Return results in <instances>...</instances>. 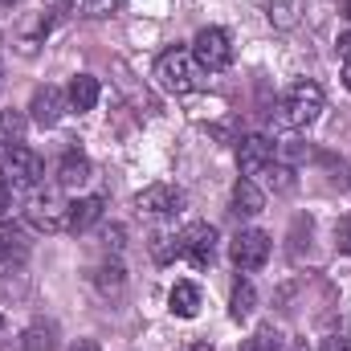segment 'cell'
<instances>
[{
  "instance_id": "obj_1",
  "label": "cell",
  "mask_w": 351,
  "mask_h": 351,
  "mask_svg": "<svg viewBox=\"0 0 351 351\" xmlns=\"http://www.w3.org/2000/svg\"><path fill=\"white\" fill-rule=\"evenodd\" d=\"M156 82L168 94H188L196 90V58L184 53V49H168L160 62H156Z\"/></svg>"
},
{
  "instance_id": "obj_2",
  "label": "cell",
  "mask_w": 351,
  "mask_h": 351,
  "mask_svg": "<svg viewBox=\"0 0 351 351\" xmlns=\"http://www.w3.org/2000/svg\"><path fill=\"white\" fill-rule=\"evenodd\" d=\"M192 58H196V66L208 70V74L229 70V62H233V41H229V33H225V29H200L196 41H192Z\"/></svg>"
},
{
  "instance_id": "obj_3",
  "label": "cell",
  "mask_w": 351,
  "mask_h": 351,
  "mask_svg": "<svg viewBox=\"0 0 351 351\" xmlns=\"http://www.w3.org/2000/svg\"><path fill=\"white\" fill-rule=\"evenodd\" d=\"M323 110V90L319 82H294L286 90V123L294 127H311Z\"/></svg>"
},
{
  "instance_id": "obj_4",
  "label": "cell",
  "mask_w": 351,
  "mask_h": 351,
  "mask_svg": "<svg viewBox=\"0 0 351 351\" xmlns=\"http://www.w3.org/2000/svg\"><path fill=\"white\" fill-rule=\"evenodd\" d=\"M4 172L12 176V180H8L12 188H37L41 176H45V164H41V156H37L33 147H8Z\"/></svg>"
},
{
  "instance_id": "obj_5",
  "label": "cell",
  "mask_w": 351,
  "mask_h": 351,
  "mask_svg": "<svg viewBox=\"0 0 351 351\" xmlns=\"http://www.w3.org/2000/svg\"><path fill=\"white\" fill-rule=\"evenodd\" d=\"M213 250H217V229H213V225L192 221V225L180 233V254L196 265V269H204V265L213 262Z\"/></svg>"
},
{
  "instance_id": "obj_6",
  "label": "cell",
  "mask_w": 351,
  "mask_h": 351,
  "mask_svg": "<svg viewBox=\"0 0 351 351\" xmlns=\"http://www.w3.org/2000/svg\"><path fill=\"white\" fill-rule=\"evenodd\" d=\"M135 208L143 217H172L184 208V192L172 188V184H147L139 196H135Z\"/></svg>"
},
{
  "instance_id": "obj_7",
  "label": "cell",
  "mask_w": 351,
  "mask_h": 351,
  "mask_svg": "<svg viewBox=\"0 0 351 351\" xmlns=\"http://www.w3.org/2000/svg\"><path fill=\"white\" fill-rule=\"evenodd\" d=\"M229 254H233V262L241 265V269H262L269 262V237H265L262 229H241L233 237Z\"/></svg>"
},
{
  "instance_id": "obj_8",
  "label": "cell",
  "mask_w": 351,
  "mask_h": 351,
  "mask_svg": "<svg viewBox=\"0 0 351 351\" xmlns=\"http://www.w3.org/2000/svg\"><path fill=\"white\" fill-rule=\"evenodd\" d=\"M29 225L33 229H41V233H58V229H66V204L53 196V192H33V200H29Z\"/></svg>"
},
{
  "instance_id": "obj_9",
  "label": "cell",
  "mask_w": 351,
  "mask_h": 351,
  "mask_svg": "<svg viewBox=\"0 0 351 351\" xmlns=\"http://www.w3.org/2000/svg\"><path fill=\"white\" fill-rule=\"evenodd\" d=\"M66 102H70V98H66L58 86H37L33 90V102H29V114H33L37 127H53V123L62 119Z\"/></svg>"
},
{
  "instance_id": "obj_10",
  "label": "cell",
  "mask_w": 351,
  "mask_h": 351,
  "mask_svg": "<svg viewBox=\"0 0 351 351\" xmlns=\"http://www.w3.org/2000/svg\"><path fill=\"white\" fill-rule=\"evenodd\" d=\"M237 164H241L245 176L265 172V168L274 164V143H269L265 135H245V139L237 143Z\"/></svg>"
},
{
  "instance_id": "obj_11",
  "label": "cell",
  "mask_w": 351,
  "mask_h": 351,
  "mask_svg": "<svg viewBox=\"0 0 351 351\" xmlns=\"http://www.w3.org/2000/svg\"><path fill=\"white\" fill-rule=\"evenodd\" d=\"M102 196H82V200H74V204H66V229L70 233H86L90 225H98L102 221Z\"/></svg>"
},
{
  "instance_id": "obj_12",
  "label": "cell",
  "mask_w": 351,
  "mask_h": 351,
  "mask_svg": "<svg viewBox=\"0 0 351 351\" xmlns=\"http://www.w3.org/2000/svg\"><path fill=\"white\" fill-rule=\"evenodd\" d=\"M29 262V241L21 225L0 221V265H25Z\"/></svg>"
},
{
  "instance_id": "obj_13",
  "label": "cell",
  "mask_w": 351,
  "mask_h": 351,
  "mask_svg": "<svg viewBox=\"0 0 351 351\" xmlns=\"http://www.w3.org/2000/svg\"><path fill=\"white\" fill-rule=\"evenodd\" d=\"M262 208H265L262 188H258L250 176H241V180L233 184V213H237V217H258Z\"/></svg>"
},
{
  "instance_id": "obj_14",
  "label": "cell",
  "mask_w": 351,
  "mask_h": 351,
  "mask_svg": "<svg viewBox=\"0 0 351 351\" xmlns=\"http://www.w3.org/2000/svg\"><path fill=\"white\" fill-rule=\"evenodd\" d=\"M58 184H62V188H82V184H90V160L82 152H66V156H62V164H58Z\"/></svg>"
},
{
  "instance_id": "obj_15",
  "label": "cell",
  "mask_w": 351,
  "mask_h": 351,
  "mask_svg": "<svg viewBox=\"0 0 351 351\" xmlns=\"http://www.w3.org/2000/svg\"><path fill=\"white\" fill-rule=\"evenodd\" d=\"M168 302H172V315H180V319H196L200 315V290L192 282H176Z\"/></svg>"
},
{
  "instance_id": "obj_16",
  "label": "cell",
  "mask_w": 351,
  "mask_h": 351,
  "mask_svg": "<svg viewBox=\"0 0 351 351\" xmlns=\"http://www.w3.org/2000/svg\"><path fill=\"white\" fill-rule=\"evenodd\" d=\"M254 306H258V290H254V282L237 278V282H233V294H229V315L241 323V319L254 315Z\"/></svg>"
},
{
  "instance_id": "obj_17",
  "label": "cell",
  "mask_w": 351,
  "mask_h": 351,
  "mask_svg": "<svg viewBox=\"0 0 351 351\" xmlns=\"http://www.w3.org/2000/svg\"><path fill=\"white\" fill-rule=\"evenodd\" d=\"M66 98H70V106L82 114V110H94V102H98V78H90V74H78L70 90H66Z\"/></svg>"
},
{
  "instance_id": "obj_18",
  "label": "cell",
  "mask_w": 351,
  "mask_h": 351,
  "mask_svg": "<svg viewBox=\"0 0 351 351\" xmlns=\"http://www.w3.org/2000/svg\"><path fill=\"white\" fill-rule=\"evenodd\" d=\"M45 33H49V16L45 12H33L25 25H21V53H37V45L45 41Z\"/></svg>"
},
{
  "instance_id": "obj_19",
  "label": "cell",
  "mask_w": 351,
  "mask_h": 351,
  "mask_svg": "<svg viewBox=\"0 0 351 351\" xmlns=\"http://www.w3.org/2000/svg\"><path fill=\"white\" fill-rule=\"evenodd\" d=\"M21 348L25 351H53L58 348V331H53V323H33V327L21 335Z\"/></svg>"
},
{
  "instance_id": "obj_20",
  "label": "cell",
  "mask_w": 351,
  "mask_h": 351,
  "mask_svg": "<svg viewBox=\"0 0 351 351\" xmlns=\"http://www.w3.org/2000/svg\"><path fill=\"white\" fill-rule=\"evenodd\" d=\"M21 139H25V114H16V110H4V114H0V143H8V147H21Z\"/></svg>"
},
{
  "instance_id": "obj_21",
  "label": "cell",
  "mask_w": 351,
  "mask_h": 351,
  "mask_svg": "<svg viewBox=\"0 0 351 351\" xmlns=\"http://www.w3.org/2000/svg\"><path fill=\"white\" fill-rule=\"evenodd\" d=\"M94 282H98V290H102V294H119V290H123V282H127V274H123V265H119V262H106V265H98Z\"/></svg>"
},
{
  "instance_id": "obj_22",
  "label": "cell",
  "mask_w": 351,
  "mask_h": 351,
  "mask_svg": "<svg viewBox=\"0 0 351 351\" xmlns=\"http://www.w3.org/2000/svg\"><path fill=\"white\" fill-rule=\"evenodd\" d=\"M119 4L123 0H66V8L78 12V16H110Z\"/></svg>"
},
{
  "instance_id": "obj_23",
  "label": "cell",
  "mask_w": 351,
  "mask_h": 351,
  "mask_svg": "<svg viewBox=\"0 0 351 351\" xmlns=\"http://www.w3.org/2000/svg\"><path fill=\"white\" fill-rule=\"evenodd\" d=\"M176 254H180V237H172L168 229H156L152 233V258L156 262H172Z\"/></svg>"
},
{
  "instance_id": "obj_24",
  "label": "cell",
  "mask_w": 351,
  "mask_h": 351,
  "mask_svg": "<svg viewBox=\"0 0 351 351\" xmlns=\"http://www.w3.org/2000/svg\"><path fill=\"white\" fill-rule=\"evenodd\" d=\"M282 343H278V335L274 331H258V335H250L245 343H241V351H278Z\"/></svg>"
},
{
  "instance_id": "obj_25",
  "label": "cell",
  "mask_w": 351,
  "mask_h": 351,
  "mask_svg": "<svg viewBox=\"0 0 351 351\" xmlns=\"http://www.w3.org/2000/svg\"><path fill=\"white\" fill-rule=\"evenodd\" d=\"M335 245H339L343 254H351V217H343V221L335 225Z\"/></svg>"
},
{
  "instance_id": "obj_26",
  "label": "cell",
  "mask_w": 351,
  "mask_h": 351,
  "mask_svg": "<svg viewBox=\"0 0 351 351\" xmlns=\"http://www.w3.org/2000/svg\"><path fill=\"white\" fill-rule=\"evenodd\" d=\"M269 184H274L278 192H286V188H294V180H290V168H274V172H269Z\"/></svg>"
},
{
  "instance_id": "obj_27",
  "label": "cell",
  "mask_w": 351,
  "mask_h": 351,
  "mask_svg": "<svg viewBox=\"0 0 351 351\" xmlns=\"http://www.w3.org/2000/svg\"><path fill=\"white\" fill-rule=\"evenodd\" d=\"M323 351H351V339L348 335H327L323 339Z\"/></svg>"
},
{
  "instance_id": "obj_28",
  "label": "cell",
  "mask_w": 351,
  "mask_h": 351,
  "mask_svg": "<svg viewBox=\"0 0 351 351\" xmlns=\"http://www.w3.org/2000/svg\"><path fill=\"white\" fill-rule=\"evenodd\" d=\"M102 241H106V250H110V245L119 250V245H123V229H119V225H110V229L102 233Z\"/></svg>"
},
{
  "instance_id": "obj_29",
  "label": "cell",
  "mask_w": 351,
  "mask_h": 351,
  "mask_svg": "<svg viewBox=\"0 0 351 351\" xmlns=\"http://www.w3.org/2000/svg\"><path fill=\"white\" fill-rule=\"evenodd\" d=\"M8 204H12V184H8V180H0V217L8 213Z\"/></svg>"
},
{
  "instance_id": "obj_30",
  "label": "cell",
  "mask_w": 351,
  "mask_h": 351,
  "mask_svg": "<svg viewBox=\"0 0 351 351\" xmlns=\"http://www.w3.org/2000/svg\"><path fill=\"white\" fill-rule=\"evenodd\" d=\"M339 53H343V62H351V33L339 37Z\"/></svg>"
},
{
  "instance_id": "obj_31",
  "label": "cell",
  "mask_w": 351,
  "mask_h": 351,
  "mask_svg": "<svg viewBox=\"0 0 351 351\" xmlns=\"http://www.w3.org/2000/svg\"><path fill=\"white\" fill-rule=\"evenodd\" d=\"M70 351H102V348H98L94 339H78V343H74V348H70Z\"/></svg>"
},
{
  "instance_id": "obj_32",
  "label": "cell",
  "mask_w": 351,
  "mask_h": 351,
  "mask_svg": "<svg viewBox=\"0 0 351 351\" xmlns=\"http://www.w3.org/2000/svg\"><path fill=\"white\" fill-rule=\"evenodd\" d=\"M343 86L351 90V62H343Z\"/></svg>"
},
{
  "instance_id": "obj_33",
  "label": "cell",
  "mask_w": 351,
  "mask_h": 351,
  "mask_svg": "<svg viewBox=\"0 0 351 351\" xmlns=\"http://www.w3.org/2000/svg\"><path fill=\"white\" fill-rule=\"evenodd\" d=\"M184 351H213V348H208V343H188Z\"/></svg>"
},
{
  "instance_id": "obj_34",
  "label": "cell",
  "mask_w": 351,
  "mask_h": 351,
  "mask_svg": "<svg viewBox=\"0 0 351 351\" xmlns=\"http://www.w3.org/2000/svg\"><path fill=\"white\" fill-rule=\"evenodd\" d=\"M343 16H351V0H343Z\"/></svg>"
},
{
  "instance_id": "obj_35",
  "label": "cell",
  "mask_w": 351,
  "mask_h": 351,
  "mask_svg": "<svg viewBox=\"0 0 351 351\" xmlns=\"http://www.w3.org/2000/svg\"><path fill=\"white\" fill-rule=\"evenodd\" d=\"M4 327H8V323H4V315H0V339H4Z\"/></svg>"
}]
</instances>
